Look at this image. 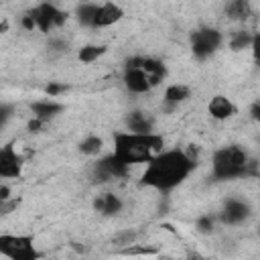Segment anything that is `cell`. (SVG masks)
Listing matches in <instances>:
<instances>
[{
	"label": "cell",
	"mask_w": 260,
	"mask_h": 260,
	"mask_svg": "<svg viewBox=\"0 0 260 260\" xmlns=\"http://www.w3.org/2000/svg\"><path fill=\"white\" fill-rule=\"evenodd\" d=\"M197 167V158L183 148L160 150L146 160V169L140 175L138 185L156 191H171L179 187Z\"/></svg>",
	"instance_id": "cell-1"
},
{
	"label": "cell",
	"mask_w": 260,
	"mask_h": 260,
	"mask_svg": "<svg viewBox=\"0 0 260 260\" xmlns=\"http://www.w3.org/2000/svg\"><path fill=\"white\" fill-rule=\"evenodd\" d=\"M114 154L124 165L146 162L150 156L162 150L165 138L156 132H114Z\"/></svg>",
	"instance_id": "cell-2"
},
{
	"label": "cell",
	"mask_w": 260,
	"mask_h": 260,
	"mask_svg": "<svg viewBox=\"0 0 260 260\" xmlns=\"http://www.w3.org/2000/svg\"><path fill=\"white\" fill-rule=\"evenodd\" d=\"M211 175L217 181H232L240 177H256L258 160L252 158L240 144H228L213 152Z\"/></svg>",
	"instance_id": "cell-3"
},
{
	"label": "cell",
	"mask_w": 260,
	"mask_h": 260,
	"mask_svg": "<svg viewBox=\"0 0 260 260\" xmlns=\"http://www.w3.org/2000/svg\"><path fill=\"white\" fill-rule=\"evenodd\" d=\"M0 256H6L10 260H39V258H43V252H39L35 248L32 236L2 234L0 236Z\"/></svg>",
	"instance_id": "cell-4"
},
{
	"label": "cell",
	"mask_w": 260,
	"mask_h": 260,
	"mask_svg": "<svg viewBox=\"0 0 260 260\" xmlns=\"http://www.w3.org/2000/svg\"><path fill=\"white\" fill-rule=\"evenodd\" d=\"M221 43H223V35L213 26H199L189 35L191 51L199 61L211 57L221 47Z\"/></svg>",
	"instance_id": "cell-5"
},
{
	"label": "cell",
	"mask_w": 260,
	"mask_h": 260,
	"mask_svg": "<svg viewBox=\"0 0 260 260\" xmlns=\"http://www.w3.org/2000/svg\"><path fill=\"white\" fill-rule=\"evenodd\" d=\"M128 171H130V167L124 165V162L112 152V154L100 158V160L93 165V169H91V181L98 183V185H104V183H110V181H114V179H124V177H128Z\"/></svg>",
	"instance_id": "cell-6"
},
{
	"label": "cell",
	"mask_w": 260,
	"mask_h": 260,
	"mask_svg": "<svg viewBox=\"0 0 260 260\" xmlns=\"http://www.w3.org/2000/svg\"><path fill=\"white\" fill-rule=\"evenodd\" d=\"M28 12H30V16L35 18L37 28H39L41 32H51L53 28L63 26L65 20H67V12L61 10V8H57V6L51 4V2H41L39 6L30 8Z\"/></svg>",
	"instance_id": "cell-7"
},
{
	"label": "cell",
	"mask_w": 260,
	"mask_h": 260,
	"mask_svg": "<svg viewBox=\"0 0 260 260\" xmlns=\"http://www.w3.org/2000/svg\"><path fill=\"white\" fill-rule=\"evenodd\" d=\"M24 169V156L16 150V144L10 140L0 146V179H20Z\"/></svg>",
	"instance_id": "cell-8"
},
{
	"label": "cell",
	"mask_w": 260,
	"mask_h": 260,
	"mask_svg": "<svg viewBox=\"0 0 260 260\" xmlns=\"http://www.w3.org/2000/svg\"><path fill=\"white\" fill-rule=\"evenodd\" d=\"M124 85H126V89L130 93H136V95L148 93L152 89L150 83H148L146 73L140 67V55L130 57L126 61V65H124Z\"/></svg>",
	"instance_id": "cell-9"
},
{
	"label": "cell",
	"mask_w": 260,
	"mask_h": 260,
	"mask_svg": "<svg viewBox=\"0 0 260 260\" xmlns=\"http://www.w3.org/2000/svg\"><path fill=\"white\" fill-rule=\"evenodd\" d=\"M250 215H252V207H250L248 201L238 199V197H230V199L223 201V207H221V211L217 213V219H219L223 225H240V223H244Z\"/></svg>",
	"instance_id": "cell-10"
},
{
	"label": "cell",
	"mask_w": 260,
	"mask_h": 260,
	"mask_svg": "<svg viewBox=\"0 0 260 260\" xmlns=\"http://www.w3.org/2000/svg\"><path fill=\"white\" fill-rule=\"evenodd\" d=\"M124 16V8L112 0L98 4V12H95V20H93V28H106L112 26L116 22H120Z\"/></svg>",
	"instance_id": "cell-11"
},
{
	"label": "cell",
	"mask_w": 260,
	"mask_h": 260,
	"mask_svg": "<svg viewBox=\"0 0 260 260\" xmlns=\"http://www.w3.org/2000/svg\"><path fill=\"white\" fill-rule=\"evenodd\" d=\"M91 207H93V211H98V213L104 215V217H114V215H118V213L122 211L124 201H122L116 193L106 191V193H100V195L91 201Z\"/></svg>",
	"instance_id": "cell-12"
},
{
	"label": "cell",
	"mask_w": 260,
	"mask_h": 260,
	"mask_svg": "<svg viewBox=\"0 0 260 260\" xmlns=\"http://www.w3.org/2000/svg\"><path fill=\"white\" fill-rule=\"evenodd\" d=\"M124 124L128 132H154V118L142 110L128 112L124 118Z\"/></svg>",
	"instance_id": "cell-13"
},
{
	"label": "cell",
	"mask_w": 260,
	"mask_h": 260,
	"mask_svg": "<svg viewBox=\"0 0 260 260\" xmlns=\"http://www.w3.org/2000/svg\"><path fill=\"white\" fill-rule=\"evenodd\" d=\"M140 67L146 73L150 87H156L167 77V65L156 57H142L140 55Z\"/></svg>",
	"instance_id": "cell-14"
},
{
	"label": "cell",
	"mask_w": 260,
	"mask_h": 260,
	"mask_svg": "<svg viewBox=\"0 0 260 260\" xmlns=\"http://www.w3.org/2000/svg\"><path fill=\"white\" fill-rule=\"evenodd\" d=\"M207 112H209V116L213 120H228V118H232L238 112V108H236V104L230 98H225V95H213L209 100V104H207Z\"/></svg>",
	"instance_id": "cell-15"
},
{
	"label": "cell",
	"mask_w": 260,
	"mask_h": 260,
	"mask_svg": "<svg viewBox=\"0 0 260 260\" xmlns=\"http://www.w3.org/2000/svg\"><path fill=\"white\" fill-rule=\"evenodd\" d=\"M65 110V106L63 104H59V102H55V100H39V102H32L30 104V112H32V116L35 118H41V120H51V118H55L57 114H61Z\"/></svg>",
	"instance_id": "cell-16"
},
{
	"label": "cell",
	"mask_w": 260,
	"mask_h": 260,
	"mask_svg": "<svg viewBox=\"0 0 260 260\" xmlns=\"http://www.w3.org/2000/svg\"><path fill=\"white\" fill-rule=\"evenodd\" d=\"M189 95H191V87H189V85H185V83H171V85H167V89H165L162 102H165V104L179 106V104H183L185 100H189Z\"/></svg>",
	"instance_id": "cell-17"
},
{
	"label": "cell",
	"mask_w": 260,
	"mask_h": 260,
	"mask_svg": "<svg viewBox=\"0 0 260 260\" xmlns=\"http://www.w3.org/2000/svg\"><path fill=\"white\" fill-rule=\"evenodd\" d=\"M225 14L232 20H248L252 16V2L250 0H230L225 4Z\"/></svg>",
	"instance_id": "cell-18"
},
{
	"label": "cell",
	"mask_w": 260,
	"mask_h": 260,
	"mask_svg": "<svg viewBox=\"0 0 260 260\" xmlns=\"http://www.w3.org/2000/svg\"><path fill=\"white\" fill-rule=\"evenodd\" d=\"M256 43V35L250 32V30H236L230 39V49L232 51H244V49H250L252 45Z\"/></svg>",
	"instance_id": "cell-19"
},
{
	"label": "cell",
	"mask_w": 260,
	"mask_h": 260,
	"mask_svg": "<svg viewBox=\"0 0 260 260\" xmlns=\"http://www.w3.org/2000/svg\"><path fill=\"white\" fill-rule=\"evenodd\" d=\"M95 12H98V4L93 2H81L77 6V20L81 26H87V28H93V20H95Z\"/></svg>",
	"instance_id": "cell-20"
},
{
	"label": "cell",
	"mask_w": 260,
	"mask_h": 260,
	"mask_svg": "<svg viewBox=\"0 0 260 260\" xmlns=\"http://www.w3.org/2000/svg\"><path fill=\"white\" fill-rule=\"evenodd\" d=\"M106 51H108L106 45H85V47L79 49L77 59H79L81 63H93V61H98Z\"/></svg>",
	"instance_id": "cell-21"
},
{
	"label": "cell",
	"mask_w": 260,
	"mask_h": 260,
	"mask_svg": "<svg viewBox=\"0 0 260 260\" xmlns=\"http://www.w3.org/2000/svg\"><path fill=\"white\" fill-rule=\"evenodd\" d=\"M102 146H104V140L95 134H89L79 142V152L85 154V156H95L102 150Z\"/></svg>",
	"instance_id": "cell-22"
},
{
	"label": "cell",
	"mask_w": 260,
	"mask_h": 260,
	"mask_svg": "<svg viewBox=\"0 0 260 260\" xmlns=\"http://www.w3.org/2000/svg\"><path fill=\"white\" fill-rule=\"evenodd\" d=\"M118 254H122V256H154V254H158V250L156 248H148V246L130 244V246H124Z\"/></svg>",
	"instance_id": "cell-23"
},
{
	"label": "cell",
	"mask_w": 260,
	"mask_h": 260,
	"mask_svg": "<svg viewBox=\"0 0 260 260\" xmlns=\"http://www.w3.org/2000/svg\"><path fill=\"white\" fill-rule=\"evenodd\" d=\"M136 238H138V234H136L134 230H120V232H116V234H114L112 244H114V246L124 248V246L134 244V242H136Z\"/></svg>",
	"instance_id": "cell-24"
},
{
	"label": "cell",
	"mask_w": 260,
	"mask_h": 260,
	"mask_svg": "<svg viewBox=\"0 0 260 260\" xmlns=\"http://www.w3.org/2000/svg\"><path fill=\"white\" fill-rule=\"evenodd\" d=\"M215 221H217V215H211V213H205L201 215L197 221H195V228L199 234H211L215 230Z\"/></svg>",
	"instance_id": "cell-25"
},
{
	"label": "cell",
	"mask_w": 260,
	"mask_h": 260,
	"mask_svg": "<svg viewBox=\"0 0 260 260\" xmlns=\"http://www.w3.org/2000/svg\"><path fill=\"white\" fill-rule=\"evenodd\" d=\"M14 116V106L12 104H6V102H0V130L8 124V120Z\"/></svg>",
	"instance_id": "cell-26"
},
{
	"label": "cell",
	"mask_w": 260,
	"mask_h": 260,
	"mask_svg": "<svg viewBox=\"0 0 260 260\" xmlns=\"http://www.w3.org/2000/svg\"><path fill=\"white\" fill-rule=\"evenodd\" d=\"M18 205H20V199H12V197L2 199V201H0V217H4V215H8V213L16 211Z\"/></svg>",
	"instance_id": "cell-27"
},
{
	"label": "cell",
	"mask_w": 260,
	"mask_h": 260,
	"mask_svg": "<svg viewBox=\"0 0 260 260\" xmlns=\"http://www.w3.org/2000/svg\"><path fill=\"white\" fill-rule=\"evenodd\" d=\"M69 87L65 85V83H55V81H51L47 87H45V91H47V95L49 98H55V95H59V93H65Z\"/></svg>",
	"instance_id": "cell-28"
},
{
	"label": "cell",
	"mask_w": 260,
	"mask_h": 260,
	"mask_svg": "<svg viewBox=\"0 0 260 260\" xmlns=\"http://www.w3.org/2000/svg\"><path fill=\"white\" fill-rule=\"evenodd\" d=\"M20 24H22L24 30H30V32L37 28V22H35V18L30 16V12H24V14L20 16Z\"/></svg>",
	"instance_id": "cell-29"
},
{
	"label": "cell",
	"mask_w": 260,
	"mask_h": 260,
	"mask_svg": "<svg viewBox=\"0 0 260 260\" xmlns=\"http://www.w3.org/2000/svg\"><path fill=\"white\" fill-rule=\"evenodd\" d=\"M47 124H49L47 120H41V118H35V116H32V120L28 122V130H30V132H41Z\"/></svg>",
	"instance_id": "cell-30"
},
{
	"label": "cell",
	"mask_w": 260,
	"mask_h": 260,
	"mask_svg": "<svg viewBox=\"0 0 260 260\" xmlns=\"http://www.w3.org/2000/svg\"><path fill=\"white\" fill-rule=\"evenodd\" d=\"M49 49H53L57 53H63V51H67V43L61 41V39H51L49 41Z\"/></svg>",
	"instance_id": "cell-31"
},
{
	"label": "cell",
	"mask_w": 260,
	"mask_h": 260,
	"mask_svg": "<svg viewBox=\"0 0 260 260\" xmlns=\"http://www.w3.org/2000/svg\"><path fill=\"white\" fill-rule=\"evenodd\" d=\"M250 116H252V120H258V118H260V102H254V104H252Z\"/></svg>",
	"instance_id": "cell-32"
},
{
	"label": "cell",
	"mask_w": 260,
	"mask_h": 260,
	"mask_svg": "<svg viewBox=\"0 0 260 260\" xmlns=\"http://www.w3.org/2000/svg\"><path fill=\"white\" fill-rule=\"evenodd\" d=\"M10 193H12V191H10L8 185H0V201H2V199H8Z\"/></svg>",
	"instance_id": "cell-33"
},
{
	"label": "cell",
	"mask_w": 260,
	"mask_h": 260,
	"mask_svg": "<svg viewBox=\"0 0 260 260\" xmlns=\"http://www.w3.org/2000/svg\"><path fill=\"white\" fill-rule=\"evenodd\" d=\"M8 28H10V24H8V20H2V22H0V32H6Z\"/></svg>",
	"instance_id": "cell-34"
}]
</instances>
